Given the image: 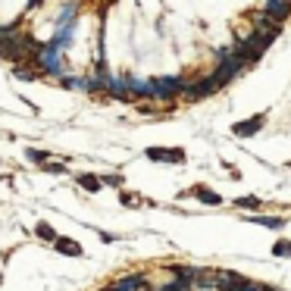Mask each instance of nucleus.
Listing matches in <instances>:
<instances>
[{
  "mask_svg": "<svg viewBox=\"0 0 291 291\" xmlns=\"http://www.w3.org/2000/svg\"><path fill=\"white\" fill-rule=\"evenodd\" d=\"M34 60H38V66L47 72V76H60V72H63V53H60V47H57V44L41 47Z\"/></svg>",
  "mask_w": 291,
  "mask_h": 291,
  "instance_id": "20e7f679",
  "label": "nucleus"
},
{
  "mask_svg": "<svg viewBox=\"0 0 291 291\" xmlns=\"http://www.w3.org/2000/svg\"><path fill=\"white\" fill-rule=\"evenodd\" d=\"M216 91H223V85L216 82V76L210 72V76H204V79H194V82L188 85L185 97H188V100H204V97H213Z\"/></svg>",
  "mask_w": 291,
  "mask_h": 291,
  "instance_id": "7ed1b4c3",
  "label": "nucleus"
},
{
  "mask_svg": "<svg viewBox=\"0 0 291 291\" xmlns=\"http://www.w3.org/2000/svg\"><path fill=\"white\" fill-rule=\"evenodd\" d=\"M76 181H79V185H82L85 191H94V194H97V191L103 188V178H100V175H91V172H82V175H79Z\"/></svg>",
  "mask_w": 291,
  "mask_h": 291,
  "instance_id": "2eb2a0df",
  "label": "nucleus"
},
{
  "mask_svg": "<svg viewBox=\"0 0 291 291\" xmlns=\"http://www.w3.org/2000/svg\"><path fill=\"white\" fill-rule=\"evenodd\" d=\"M47 157H50V154H47V151H38V148H31V151H28V160H31V163H38V166H44Z\"/></svg>",
  "mask_w": 291,
  "mask_h": 291,
  "instance_id": "412c9836",
  "label": "nucleus"
},
{
  "mask_svg": "<svg viewBox=\"0 0 291 291\" xmlns=\"http://www.w3.org/2000/svg\"><path fill=\"white\" fill-rule=\"evenodd\" d=\"M76 19H79V4H76V0H69V4H63L60 13H57V25H69Z\"/></svg>",
  "mask_w": 291,
  "mask_h": 291,
  "instance_id": "ddd939ff",
  "label": "nucleus"
},
{
  "mask_svg": "<svg viewBox=\"0 0 291 291\" xmlns=\"http://www.w3.org/2000/svg\"><path fill=\"white\" fill-rule=\"evenodd\" d=\"M223 166L229 169V175H232L235 181H238V178H241V169H238V166H232V163H223Z\"/></svg>",
  "mask_w": 291,
  "mask_h": 291,
  "instance_id": "393cba45",
  "label": "nucleus"
},
{
  "mask_svg": "<svg viewBox=\"0 0 291 291\" xmlns=\"http://www.w3.org/2000/svg\"><path fill=\"white\" fill-rule=\"evenodd\" d=\"M53 247H57L60 253H66V257H82V244L72 241V238H57V241H53Z\"/></svg>",
  "mask_w": 291,
  "mask_h": 291,
  "instance_id": "4468645a",
  "label": "nucleus"
},
{
  "mask_svg": "<svg viewBox=\"0 0 291 291\" xmlns=\"http://www.w3.org/2000/svg\"><path fill=\"white\" fill-rule=\"evenodd\" d=\"M129 79V94L141 100H154V79H141V76H125Z\"/></svg>",
  "mask_w": 291,
  "mask_h": 291,
  "instance_id": "6e6552de",
  "label": "nucleus"
},
{
  "mask_svg": "<svg viewBox=\"0 0 291 291\" xmlns=\"http://www.w3.org/2000/svg\"><path fill=\"white\" fill-rule=\"evenodd\" d=\"M103 94H110V97H116V100H129V97H132V94H129V79H125V76H110Z\"/></svg>",
  "mask_w": 291,
  "mask_h": 291,
  "instance_id": "1a4fd4ad",
  "label": "nucleus"
},
{
  "mask_svg": "<svg viewBox=\"0 0 291 291\" xmlns=\"http://www.w3.org/2000/svg\"><path fill=\"white\" fill-rule=\"evenodd\" d=\"M119 201H122L125 207H141V197H138V194H129V191H122Z\"/></svg>",
  "mask_w": 291,
  "mask_h": 291,
  "instance_id": "4be33fe9",
  "label": "nucleus"
},
{
  "mask_svg": "<svg viewBox=\"0 0 291 291\" xmlns=\"http://www.w3.org/2000/svg\"><path fill=\"white\" fill-rule=\"evenodd\" d=\"M272 253H276V257H291V241L288 238H279L276 244H272Z\"/></svg>",
  "mask_w": 291,
  "mask_h": 291,
  "instance_id": "a211bd4d",
  "label": "nucleus"
},
{
  "mask_svg": "<svg viewBox=\"0 0 291 291\" xmlns=\"http://www.w3.org/2000/svg\"><path fill=\"white\" fill-rule=\"evenodd\" d=\"M34 232H38V238H44V241H57V232H53L47 223H38V229H34Z\"/></svg>",
  "mask_w": 291,
  "mask_h": 291,
  "instance_id": "aec40b11",
  "label": "nucleus"
},
{
  "mask_svg": "<svg viewBox=\"0 0 291 291\" xmlns=\"http://www.w3.org/2000/svg\"><path fill=\"white\" fill-rule=\"evenodd\" d=\"M235 207H238V210H247V213H257V210L263 207V201H260V197H253V194H247V197H238V201H235Z\"/></svg>",
  "mask_w": 291,
  "mask_h": 291,
  "instance_id": "f3484780",
  "label": "nucleus"
},
{
  "mask_svg": "<svg viewBox=\"0 0 291 291\" xmlns=\"http://www.w3.org/2000/svg\"><path fill=\"white\" fill-rule=\"evenodd\" d=\"M144 157L154 160V163H172V166H178V163L188 160L181 148H148V151H144Z\"/></svg>",
  "mask_w": 291,
  "mask_h": 291,
  "instance_id": "423d86ee",
  "label": "nucleus"
},
{
  "mask_svg": "<svg viewBox=\"0 0 291 291\" xmlns=\"http://www.w3.org/2000/svg\"><path fill=\"white\" fill-rule=\"evenodd\" d=\"M272 41H276V38H269V34H263V31L253 28L247 38H241L238 44H235V53H238V60H241L244 66H253V63L263 60V53L272 47Z\"/></svg>",
  "mask_w": 291,
  "mask_h": 291,
  "instance_id": "f257e3e1",
  "label": "nucleus"
},
{
  "mask_svg": "<svg viewBox=\"0 0 291 291\" xmlns=\"http://www.w3.org/2000/svg\"><path fill=\"white\" fill-rule=\"evenodd\" d=\"M266 119H269L266 113H257V116H250V119H241V122L232 125V135H235V138H253L257 132H263Z\"/></svg>",
  "mask_w": 291,
  "mask_h": 291,
  "instance_id": "39448f33",
  "label": "nucleus"
},
{
  "mask_svg": "<svg viewBox=\"0 0 291 291\" xmlns=\"http://www.w3.org/2000/svg\"><path fill=\"white\" fill-rule=\"evenodd\" d=\"M250 223L266 226V229H285V220H279V216H260V213H250Z\"/></svg>",
  "mask_w": 291,
  "mask_h": 291,
  "instance_id": "dca6fc26",
  "label": "nucleus"
},
{
  "mask_svg": "<svg viewBox=\"0 0 291 291\" xmlns=\"http://www.w3.org/2000/svg\"><path fill=\"white\" fill-rule=\"evenodd\" d=\"M44 169H47V172H57V175H60V172H66V166H63V163H50V160L44 163Z\"/></svg>",
  "mask_w": 291,
  "mask_h": 291,
  "instance_id": "b1692460",
  "label": "nucleus"
},
{
  "mask_svg": "<svg viewBox=\"0 0 291 291\" xmlns=\"http://www.w3.org/2000/svg\"><path fill=\"white\" fill-rule=\"evenodd\" d=\"M250 19H253V25H257V31L269 34V38H279V34H282V22H279V19H272L266 10H253V13H250Z\"/></svg>",
  "mask_w": 291,
  "mask_h": 291,
  "instance_id": "0eeeda50",
  "label": "nucleus"
},
{
  "mask_svg": "<svg viewBox=\"0 0 291 291\" xmlns=\"http://www.w3.org/2000/svg\"><path fill=\"white\" fill-rule=\"evenodd\" d=\"M191 285L188 282H181V279H172V282H166V285H160L157 291H188Z\"/></svg>",
  "mask_w": 291,
  "mask_h": 291,
  "instance_id": "6ab92c4d",
  "label": "nucleus"
},
{
  "mask_svg": "<svg viewBox=\"0 0 291 291\" xmlns=\"http://www.w3.org/2000/svg\"><path fill=\"white\" fill-rule=\"evenodd\" d=\"M103 185H110V188H122V175H103Z\"/></svg>",
  "mask_w": 291,
  "mask_h": 291,
  "instance_id": "5701e85b",
  "label": "nucleus"
},
{
  "mask_svg": "<svg viewBox=\"0 0 291 291\" xmlns=\"http://www.w3.org/2000/svg\"><path fill=\"white\" fill-rule=\"evenodd\" d=\"M188 79L181 76H160L154 79V100H175V97H185L188 91Z\"/></svg>",
  "mask_w": 291,
  "mask_h": 291,
  "instance_id": "f03ea898",
  "label": "nucleus"
},
{
  "mask_svg": "<svg viewBox=\"0 0 291 291\" xmlns=\"http://www.w3.org/2000/svg\"><path fill=\"white\" fill-rule=\"evenodd\" d=\"M188 194H191V197H197V201H201V204H207V207H220V204H223V197L216 194L213 188H207V185H194Z\"/></svg>",
  "mask_w": 291,
  "mask_h": 291,
  "instance_id": "9b49d317",
  "label": "nucleus"
},
{
  "mask_svg": "<svg viewBox=\"0 0 291 291\" xmlns=\"http://www.w3.org/2000/svg\"><path fill=\"white\" fill-rule=\"evenodd\" d=\"M272 19H279L282 25H285V19L291 16V0H266V7H263Z\"/></svg>",
  "mask_w": 291,
  "mask_h": 291,
  "instance_id": "9d476101",
  "label": "nucleus"
},
{
  "mask_svg": "<svg viewBox=\"0 0 291 291\" xmlns=\"http://www.w3.org/2000/svg\"><path fill=\"white\" fill-rule=\"evenodd\" d=\"M250 291H276V288H269V285H250Z\"/></svg>",
  "mask_w": 291,
  "mask_h": 291,
  "instance_id": "a878e982",
  "label": "nucleus"
},
{
  "mask_svg": "<svg viewBox=\"0 0 291 291\" xmlns=\"http://www.w3.org/2000/svg\"><path fill=\"white\" fill-rule=\"evenodd\" d=\"M72 41H76V22H69V25H57V34H53V41L50 44H57L60 50L69 47Z\"/></svg>",
  "mask_w": 291,
  "mask_h": 291,
  "instance_id": "f8f14e48",
  "label": "nucleus"
}]
</instances>
